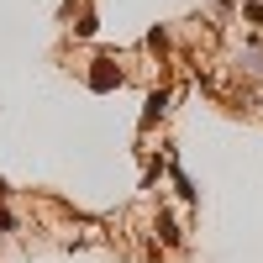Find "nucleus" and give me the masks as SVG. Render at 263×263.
<instances>
[{
	"label": "nucleus",
	"mask_w": 263,
	"mask_h": 263,
	"mask_svg": "<svg viewBox=\"0 0 263 263\" xmlns=\"http://www.w3.org/2000/svg\"><path fill=\"white\" fill-rule=\"evenodd\" d=\"M116 84H121V69H116V63L111 58H95V69H90V90H116Z\"/></svg>",
	"instance_id": "obj_1"
},
{
	"label": "nucleus",
	"mask_w": 263,
	"mask_h": 263,
	"mask_svg": "<svg viewBox=\"0 0 263 263\" xmlns=\"http://www.w3.org/2000/svg\"><path fill=\"white\" fill-rule=\"evenodd\" d=\"M163 105H168V95H163V90H158V95H147V116H142V121H158Z\"/></svg>",
	"instance_id": "obj_2"
},
{
	"label": "nucleus",
	"mask_w": 263,
	"mask_h": 263,
	"mask_svg": "<svg viewBox=\"0 0 263 263\" xmlns=\"http://www.w3.org/2000/svg\"><path fill=\"white\" fill-rule=\"evenodd\" d=\"M0 200H6V179H0Z\"/></svg>",
	"instance_id": "obj_3"
}]
</instances>
